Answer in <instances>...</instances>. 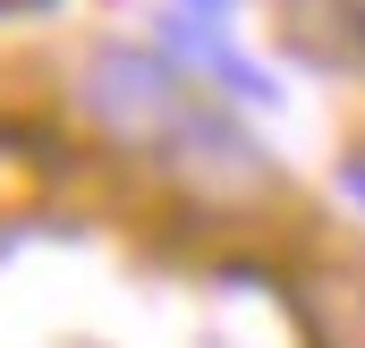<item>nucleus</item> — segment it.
<instances>
[{"instance_id":"f257e3e1","label":"nucleus","mask_w":365,"mask_h":348,"mask_svg":"<svg viewBox=\"0 0 365 348\" xmlns=\"http://www.w3.org/2000/svg\"><path fill=\"white\" fill-rule=\"evenodd\" d=\"M86 111L119 136V145H179L195 128V102L153 51H102L86 68Z\"/></svg>"},{"instance_id":"f03ea898","label":"nucleus","mask_w":365,"mask_h":348,"mask_svg":"<svg viewBox=\"0 0 365 348\" xmlns=\"http://www.w3.org/2000/svg\"><path fill=\"white\" fill-rule=\"evenodd\" d=\"M340 187H349V195H365V162H349V170H340Z\"/></svg>"}]
</instances>
